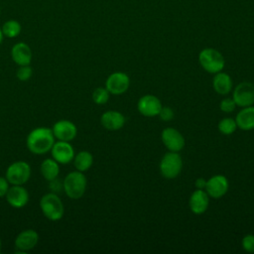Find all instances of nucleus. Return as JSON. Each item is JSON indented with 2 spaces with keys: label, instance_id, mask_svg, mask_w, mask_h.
Instances as JSON below:
<instances>
[{
  "label": "nucleus",
  "instance_id": "obj_13",
  "mask_svg": "<svg viewBox=\"0 0 254 254\" xmlns=\"http://www.w3.org/2000/svg\"><path fill=\"white\" fill-rule=\"evenodd\" d=\"M162 103L158 97L152 94H145L139 98L137 103L138 111L146 117H154L159 115L162 109Z\"/></svg>",
  "mask_w": 254,
  "mask_h": 254
},
{
  "label": "nucleus",
  "instance_id": "obj_24",
  "mask_svg": "<svg viewBox=\"0 0 254 254\" xmlns=\"http://www.w3.org/2000/svg\"><path fill=\"white\" fill-rule=\"evenodd\" d=\"M217 127H218L219 132L222 133L223 135H230V134H232L237 129V125H236L235 119L230 118V117L222 118L219 121Z\"/></svg>",
  "mask_w": 254,
  "mask_h": 254
},
{
  "label": "nucleus",
  "instance_id": "obj_10",
  "mask_svg": "<svg viewBox=\"0 0 254 254\" xmlns=\"http://www.w3.org/2000/svg\"><path fill=\"white\" fill-rule=\"evenodd\" d=\"M53 134L57 140L60 141H72L77 135L76 125L67 119H61L57 121L52 127Z\"/></svg>",
  "mask_w": 254,
  "mask_h": 254
},
{
  "label": "nucleus",
  "instance_id": "obj_12",
  "mask_svg": "<svg viewBox=\"0 0 254 254\" xmlns=\"http://www.w3.org/2000/svg\"><path fill=\"white\" fill-rule=\"evenodd\" d=\"M29 192L23 185H11L5 198L7 202L14 208H23L29 201Z\"/></svg>",
  "mask_w": 254,
  "mask_h": 254
},
{
  "label": "nucleus",
  "instance_id": "obj_15",
  "mask_svg": "<svg viewBox=\"0 0 254 254\" xmlns=\"http://www.w3.org/2000/svg\"><path fill=\"white\" fill-rule=\"evenodd\" d=\"M228 180L223 175H215L206 181L205 191L212 198H220L228 190Z\"/></svg>",
  "mask_w": 254,
  "mask_h": 254
},
{
  "label": "nucleus",
  "instance_id": "obj_21",
  "mask_svg": "<svg viewBox=\"0 0 254 254\" xmlns=\"http://www.w3.org/2000/svg\"><path fill=\"white\" fill-rule=\"evenodd\" d=\"M212 86L216 93L220 95H226L232 89V79L227 73L219 71L215 73L213 77Z\"/></svg>",
  "mask_w": 254,
  "mask_h": 254
},
{
  "label": "nucleus",
  "instance_id": "obj_8",
  "mask_svg": "<svg viewBox=\"0 0 254 254\" xmlns=\"http://www.w3.org/2000/svg\"><path fill=\"white\" fill-rule=\"evenodd\" d=\"M129 76L121 71H115L111 73L105 81V88L109 91L110 94L114 95H120L126 92L129 88Z\"/></svg>",
  "mask_w": 254,
  "mask_h": 254
},
{
  "label": "nucleus",
  "instance_id": "obj_26",
  "mask_svg": "<svg viewBox=\"0 0 254 254\" xmlns=\"http://www.w3.org/2000/svg\"><path fill=\"white\" fill-rule=\"evenodd\" d=\"M33 75V68L31 67L30 64L27 65H19L17 71H16V76L20 81H28Z\"/></svg>",
  "mask_w": 254,
  "mask_h": 254
},
{
  "label": "nucleus",
  "instance_id": "obj_4",
  "mask_svg": "<svg viewBox=\"0 0 254 254\" xmlns=\"http://www.w3.org/2000/svg\"><path fill=\"white\" fill-rule=\"evenodd\" d=\"M198 63L209 73H217L224 68L225 60L220 52L213 48H205L198 54Z\"/></svg>",
  "mask_w": 254,
  "mask_h": 254
},
{
  "label": "nucleus",
  "instance_id": "obj_2",
  "mask_svg": "<svg viewBox=\"0 0 254 254\" xmlns=\"http://www.w3.org/2000/svg\"><path fill=\"white\" fill-rule=\"evenodd\" d=\"M40 208L44 216L51 221L61 220L64 214V202L55 192H47L41 197Z\"/></svg>",
  "mask_w": 254,
  "mask_h": 254
},
{
  "label": "nucleus",
  "instance_id": "obj_6",
  "mask_svg": "<svg viewBox=\"0 0 254 254\" xmlns=\"http://www.w3.org/2000/svg\"><path fill=\"white\" fill-rule=\"evenodd\" d=\"M160 173L166 179L177 178L183 169V161L178 152L166 153L160 162Z\"/></svg>",
  "mask_w": 254,
  "mask_h": 254
},
{
  "label": "nucleus",
  "instance_id": "obj_23",
  "mask_svg": "<svg viewBox=\"0 0 254 254\" xmlns=\"http://www.w3.org/2000/svg\"><path fill=\"white\" fill-rule=\"evenodd\" d=\"M2 32H3V35L4 37H7V38H10V39H13V38H16L20 35L21 31H22V27H21V24L14 20V19H11V20H8L6 21L2 27Z\"/></svg>",
  "mask_w": 254,
  "mask_h": 254
},
{
  "label": "nucleus",
  "instance_id": "obj_5",
  "mask_svg": "<svg viewBox=\"0 0 254 254\" xmlns=\"http://www.w3.org/2000/svg\"><path fill=\"white\" fill-rule=\"evenodd\" d=\"M32 169L25 161H16L8 166L5 178L10 185H25L31 178Z\"/></svg>",
  "mask_w": 254,
  "mask_h": 254
},
{
  "label": "nucleus",
  "instance_id": "obj_1",
  "mask_svg": "<svg viewBox=\"0 0 254 254\" xmlns=\"http://www.w3.org/2000/svg\"><path fill=\"white\" fill-rule=\"evenodd\" d=\"M56 138L52 128L37 127L30 131L26 139L28 150L35 155H45L51 151Z\"/></svg>",
  "mask_w": 254,
  "mask_h": 254
},
{
  "label": "nucleus",
  "instance_id": "obj_32",
  "mask_svg": "<svg viewBox=\"0 0 254 254\" xmlns=\"http://www.w3.org/2000/svg\"><path fill=\"white\" fill-rule=\"evenodd\" d=\"M3 38H4V35H3V32H2V29L0 28V45L3 42Z\"/></svg>",
  "mask_w": 254,
  "mask_h": 254
},
{
  "label": "nucleus",
  "instance_id": "obj_14",
  "mask_svg": "<svg viewBox=\"0 0 254 254\" xmlns=\"http://www.w3.org/2000/svg\"><path fill=\"white\" fill-rule=\"evenodd\" d=\"M161 139L166 148L171 152H180L185 147V138L177 129L169 127L162 131Z\"/></svg>",
  "mask_w": 254,
  "mask_h": 254
},
{
  "label": "nucleus",
  "instance_id": "obj_31",
  "mask_svg": "<svg viewBox=\"0 0 254 254\" xmlns=\"http://www.w3.org/2000/svg\"><path fill=\"white\" fill-rule=\"evenodd\" d=\"M195 187L196 189L198 190H203L205 188V185H206V181L202 178H198L196 181H195Z\"/></svg>",
  "mask_w": 254,
  "mask_h": 254
},
{
  "label": "nucleus",
  "instance_id": "obj_11",
  "mask_svg": "<svg viewBox=\"0 0 254 254\" xmlns=\"http://www.w3.org/2000/svg\"><path fill=\"white\" fill-rule=\"evenodd\" d=\"M39 233L34 229L22 230L15 238L14 244L18 252H29L39 243Z\"/></svg>",
  "mask_w": 254,
  "mask_h": 254
},
{
  "label": "nucleus",
  "instance_id": "obj_27",
  "mask_svg": "<svg viewBox=\"0 0 254 254\" xmlns=\"http://www.w3.org/2000/svg\"><path fill=\"white\" fill-rule=\"evenodd\" d=\"M242 248L249 253H254V235L247 234L242 238Z\"/></svg>",
  "mask_w": 254,
  "mask_h": 254
},
{
  "label": "nucleus",
  "instance_id": "obj_19",
  "mask_svg": "<svg viewBox=\"0 0 254 254\" xmlns=\"http://www.w3.org/2000/svg\"><path fill=\"white\" fill-rule=\"evenodd\" d=\"M235 122L237 125V128L244 130V131H250L254 129V106H247L242 107V109L237 113Z\"/></svg>",
  "mask_w": 254,
  "mask_h": 254
},
{
  "label": "nucleus",
  "instance_id": "obj_29",
  "mask_svg": "<svg viewBox=\"0 0 254 254\" xmlns=\"http://www.w3.org/2000/svg\"><path fill=\"white\" fill-rule=\"evenodd\" d=\"M159 116L164 121H170L174 118L175 114H174V111H173L172 108L165 106V107H162V109L159 113Z\"/></svg>",
  "mask_w": 254,
  "mask_h": 254
},
{
  "label": "nucleus",
  "instance_id": "obj_3",
  "mask_svg": "<svg viewBox=\"0 0 254 254\" xmlns=\"http://www.w3.org/2000/svg\"><path fill=\"white\" fill-rule=\"evenodd\" d=\"M63 187L64 193L67 197L71 199H78L84 194L86 190V177L83 175L82 172L76 170L70 172L64 177Z\"/></svg>",
  "mask_w": 254,
  "mask_h": 254
},
{
  "label": "nucleus",
  "instance_id": "obj_7",
  "mask_svg": "<svg viewBox=\"0 0 254 254\" xmlns=\"http://www.w3.org/2000/svg\"><path fill=\"white\" fill-rule=\"evenodd\" d=\"M232 98L237 106L247 107L254 104V84L243 81L237 84L233 90Z\"/></svg>",
  "mask_w": 254,
  "mask_h": 254
},
{
  "label": "nucleus",
  "instance_id": "obj_9",
  "mask_svg": "<svg viewBox=\"0 0 254 254\" xmlns=\"http://www.w3.org/2000/svg\"><path fill=\"white\" fill-rule=\"evenodd\" d=\"M51 155L54 160H56L59 164L66 165L72 162L74 157V149L69 142L66 141H55L52 149Z\"/></svg>",
  "mask_w": 254,
  "mask_h": 254
},
{
  "label": "nucleus",
  "instance_id": "obj_33",
  "mask_svg": "<svg viewBox=\"0 0 254 254\" xmlns=\"http://www.w3.org/2000/svg\"><path fill=\"white\" fill-rule=\"evenodd\" d=\"M1 248H2V241H1V237H0V252H1Z\"/></svg>",
  "mask_w": 254,
  "mask_h": 254
},
{
  "label": "nucleus",
  "instance_id": "obj_22",
  "mask_svg": "<svg viewBox=\"0 0 254 254\" xmlns=\"http://www.w3.org/2000/svg\"><path fill=\"white\" fill-rule=\"evenodd\" d=\"M72 162L76 171L84 173L91 168L93 164V156L90 152L83 150L74 155Z\"/></svg>",
  "mask_w": 254,
  "mask_h": 254
},
{
  "label": "nucleus",
  "instance_id": "obj_20",
  "mask_svg": "<svg viewBox=\"0 0 254 254\" xmlns=\"http://www.w3.org/2000/svg\"><path fill=\"white\" fill-rule=\"evenodd\" d=\"M60 164L53 158H48L42 161L40 165V172L43 178L48 182L56 181L60 174Z\"/></svg>",
  "mask_w": 254,
  "mask_h": 254
},
{
  "label": "nucleus",
  "instance_id": "obj_30",
  "mask_svg": "<svg viewBox=\"0 0 254 254\" xmlns=\"http://www.w3.org/2000/svg\"><path fill=\"white\" fill-rule=\"evenodd\" d=\"M10 188V184L5 177H0V197H5L8 190Z\"/></svg>",
  "mask_w": 254,
  "mask_h": 254
},
{
  "label": "nucleus",
  "instance_id": "obj_25",
  "mask_svg": "<svg viewBox=\"0 0 254 254\" xmlns=\"http://www.w3.org/2000/svg\"><path fill=\"white\" fill-rule=\"evenodd\" d=\"M110 93L105 87H96L92 92V100L95 104L103 105L109 100Z\"/></svg>",
  "mask_w": 254,
  "mask_h": 254
},
{
  "label": "nucleus",
  "instance_id": "obj_17",
  "mask_svg": "<svg viewBox=\"0 0 254 254\" xmlns=\"http://www.w3.org/2000/svg\"><path fill=\"white\" fill-rule=\"evenodd\" d=\"M190 208L194 214H202L209 204V195L203 190L196 189L190 197Z\"/></svg>",
  "mask_w": 254,
  "mask_h": 254
},
{
  "label": "nucleus",
  "instance_id": "obj_28",
  "mask_svg": "<svg viewBox=\"0 0 254 254\" xmlns=\"http://www.w3.org/2000/svg\"><path fill=\"white\" fill-rule=\"evenodd\" d=\"M235 102L233 100V98H224L220 101V104H219V108L221 111L225 112V113H230L232 112L234 109H235Z\"/></svg>",
  "mask_w": 254,
  "mask_h": 254
},
{
  "label": "nucleus",
  "instance_id": "obj_18",
  "mask_svg": "<svg viewBox=\"0 0 254 254\" xmlns=\"http://www.w3.org/2000/svg\"><path fill=\"white\" fill-rule=\"evenodd\" d=\"M100 123L107 130L116 131L121 129L124 126L125 117L119 111L108 110L101 115Z\"/></svg>",
  "mask_w": 254,
  "mask_h": 254
},
{
  "label": "nucleus",
  "instance_id": "obj_16",
  "mask_svg": "<svg viewBox=\"0 0 254 254\" xmlns=\"http://www.w3.org/2000/svg\"><path fill=\"white\" fill-rule=\"evenodd\" d=\"M11 58L18 65L30 64L33 59V53L30 46L26 43H16L11 49Z\"/></svg>",
  "mask_w": 254,
  "mask_h": 254
}]
</instances>
